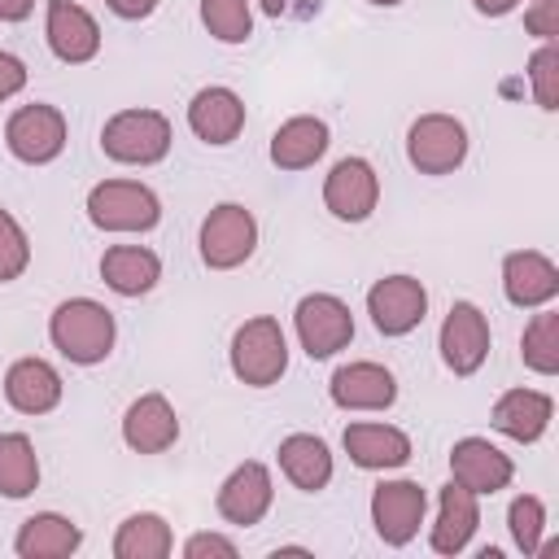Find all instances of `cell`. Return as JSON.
I'll use <instances>...</instances> for the list:
<instances>
[{
    "label": "cell",
    "instance_id": "1",
    "mask_svg": "<svg viewBox=\"0 0 559 559\" xmlns=\"http://www.w3.org/2000/svg\"><path fill=\"white\" fill-rule=\"evenodd\" d=\"M48 336H52V345L61 349V358H70V362H79V367H92V362H105V358H109L118 328H114V314H109L100 301H92V297H70V301H61V306L52 310Z\"/></svg>",
    "mask_w": 559,
    "mask_h": 559
},
{
    "label": "cell",
    "instance_id": "2",
    "mask_svg": "<svg viewBox=\"0 0 559 559\" xmlns=\"http://www.w3.org/2000/svg\"><path fill=\"white\" fill-rule=\"evenodd\" d=\"M100 148L122 166H153L170 153V118L157 109H122L100 127Z\"/></svg>",
    "mask_w": 559,
    "mask_h": 559
},
{
    "label": "cell",
    "instance_id": "3",
    "mask_svg": "<svg viewBox=\"0 0 559 559\" xmlns=\"http://www.w3.org/2000/svg\"><path fill=\"white\" fill-rule=\"evenodd\" d=\"M288 367V341H284V328L280 319L271 314H258V319H245L231 336V371L236 380L253 384V389H266L284 376Z\"/></svg>",
    "mask_w": 559,
    "mask_h": 559
},
{
    "label": "cell",
    "instance_id": "4",
    "mask_svg": "<svg viewBox=\"0 0 559 559\" xmlns=\"http://www.w3.org/2000/svg\"><path fill=\"white\" fill-rule=\"evenodd\" d=\"M87 218L100 231H148L162 218V201L135 179H105L87 192Z\"/></svg>",
    "mask_w": 559,
    "mask_h": 559
},
{
    "label": "cell",
    "instance_id": "5",
    "mask_svg": "<svg viewBox=\"0 0 559 559\" xmlns=\"http://www.w3.org/2000/svg\"><path fill=\"white\" fill-rule=\"evenodd\" d=\"M406 157L419 175H450L467 157V127L450 114H424L406 131Z\"/></svg>",
    "mask_w": 559,
    "mask_h": 559
},
{
    "label": "cell",
    "instance_id": "6",
    "mask_svg": "<svg viewBox=\"0 0 559 559\" xmlns=\"http://www.w3.org/2000/svg\"><path fill=\"white\" fill-rule=\"evenodd\" d=\"M253 245H258V223H253V214L245 205L223 201V205H214L205 214V223H201V262L210 271L240 266L253 253Z\"/></svg>",
    "mask_w": 559,
    "mask_h": 559
},
{
    "label": "cell",
    "instance_id": "7",
    "mask_svg": "<svg viewBox=\"0 0 559 559\" xmlns=\"http://www.w3.org/2000/svg\"><path fill=\"white\" fill-rule=\"evenodd\" d=\"M293 328H297V341L310 358H332L336 349H345L354 341V314L332 293L301 297L297 310H293Z\"/></svg>",
    "mask_w": 559,
    "mask_h": 559
},
{
    "label": "cell",
    "instance_id": "8",
    "mask_svg": "<svg viewBox=\"0 0 559 559\" xmlns=\"http://www.w3.org/2000/svg\"><path fill=\"white\" fill-rule=\"evenodd\" d=\"M4 144L26 166H44V162L61 157V148H66V118H61V109L44 105V100L13 109L9 127H4Z\"/></svg>",
    "mask_w": 559,
    "mask_h": 559
},
{
    "label": "cell",
    "instance_id": "9",
    "mask_svg": "<svg viewBox=\"0 0 559 559\" xmlns=\"http://www.w3.org/2000/svg\"><path fill=\"white\" fill-rule=\"evenodd\" d=\"M367 314H371L376 332L406 336L428 314V288L415 275H384V280H376L367 288Z\"/></svg>",
    "mask_w": 559,
    "mask_h": 559
},
{
    "label": "cell",
    "instance_id": "10",
    "mask_svg": "<svg viewBox=\"0 0 559 559\" xmlns=\"http://www.w3.org/2000/svg\"><path fill=\"white\" fill-rule=\"evenodd\" d=\"M428 511V493L415 480H380L371 489V524L384 546H406Z\"/></svg>",
    "mask_w": 559,
    "mask_h": 559
},
{
    "label": "cell",
    "instance_id": "11",
    "mask_svg": "<svg viewBox=\"0 0 559 559\" xmlns=\"http://www.w3.org/2000/svg\"><path fill=\"white\" fill-rule=\"evenodd\" d=\"M380 201V175L367 157H341L328 179H323V205L341 218V223H362L371 218Z\"/></svg>",
    "mask_w": 559,
    "mask_h": 559
},
{
    "label": "cell",
    "instance_id": "12",
    "mask_svg": "<svg viewBox=\"0 0 559 559\" xmlns=\"http://www.w3.org/2000/svg\"><path fill=\"white\" fill-rule=\"evenodd\" d=\"M441 362L454 371V376H476L485 354H489V319L480 314V306L472 301H454L445 323H441Z\"/></svg>",
    "mask_w": 559,
    "mask_h": 559
},
{
    "label": "cell",
    "instance_id": "13",
    "mask_svg": "<svg viewBox=\"0 0 559 559\" xmlns=\"http://www.w3.org/2000/svg\"><path fill=\"white\" fill-rule=\"evenodd\" d=\"M44 35L57 61L66 66H83L100 52V26L96 17L74 4V0H48V17H44Z\"/></svg>",
    "mask_w": 559,
    "mask_h": 559
},
{
    "label": "cell",
    "instance_id": "14",
    "mask_svg": "<svg viewBox=\"0 0 559 559\" xmlns=\"http://www.w3.org/2000/svg\"><path fill=\"white\" fill-rule=\"evenodd\" d=\"M502 293L520 310H537L559 297V266L537 249H515L502 258Z\"/></svg>",
    "mask_w": 559,
    "mask_h": 559
},
{
    "label": "cell",
    "instance_id": "15",
    "mask_svg": "<svg viewBox=\"0 0 559 559\" xmlns=\"http://www.w3.org/2000/svg\"><path fill=\"white\" fill-rule=\"evenodd\" d=\"M450 476H454L463 489H472V493L480 498V493L507 489L511 476H515V467H511V459H507L493 441H485V437H463V441H454V450H450Z\"/></svg>",
    "mask_w": 559,
    "mask_h": 559
},
{
    "label": "cell",
    "instance_id": "16",
    "mask_svg": "<svg viewBox=\"0 0 559 559\" xmlns=\"http://www.w3.org/2000/svg\"><path fill=\"white\" fill-rule=\"evenodd\" d=\"M271 498H275V485H271L266 463L249 459V463H240V467L218 485V515H223L227 524L249 528V524H258V520L271 511Z\"/></svg>",
    "mask_w": 559,
    "mask_h": 559
},
{
    "label": "cell",
    "instance_id": "17",
    "mask_svg": "<svg viewBox=\"0 0 559 559\" xmlns=\"http://www.w3.org/2000/svg\"><path fill=\"white\" fill-rule=\"evenodd\" d=\"M328 393L341 411H384L397 397V380L380 362H345L332 371Z\"/></svg>",
    "mask_w": 559,
    "mask_h": 559
},
{
    "label": "cell",
    "instance_id": "18",
    "mask_svg": "<svg viewBox=\"0 0 559 559\" xmlns=\"http://www.w3.org/2000/svg\"><path fill=\"white\" fill-rule=\"evenodd\" d=\"M179 437V415L175 406L162 397V393H144L127 406L122 415V441L135 450V454H162L170 450Z\"/></svg>",
    "mask_w": 559,
    "mask_h": 559
},
{
    "label": "cell",
    "instance_id": "19",
    "mask_svg": "<svg viewBox=\"0 0 559 559\" xmlns=\"http://www.w3.org/2000/svg\"><path fill=\"white\" fill-rule=\"evenodd\" d=\"M188 127L205 144H231L245 127V100L231 87L210 83L188 100Z\"/></svg>",
    "mask_w": 559,
    "mask_h": 559
},
{
    "label": "cell",
    "instance_id": "20",
    "mask_svg": "<svg viewBox=\"0 0 559 559\" xmlns=\"http://www.w3.org/2000/svg\"><path fill=\"white\" fill-rule=\"evenodd\" d=\"M550 419H555V402H550V393H542V389H507V393L493 402V415H489V424H493L502 437L520 441V445L537 441V437L550 428Z\"/></svg>",
    "mask_w": 559,
    "mask_h": 559
},
{
    "label": "cell",
    "instance_id": "21",
    "mask_svg": "<svg viewBox=\"0 0 559 559\" xmlns=\"http://www.w3.org/2000/svg\"><path fill=\"white\" fill-rule=\"evenodd\" d=\"M4 397L22 415H48L61 402V376L44 358H17L4 371Z\"/></svg>",
    "mask_w": 559,
    "mask_h": 559
},
{
    "label": "cell",
    "instance_id": "22",
    "mask_svg": "<svg viewBox=\"0 0 559 559\" xmlns=\"http://www.w3.org/2000/svg\"><path fill=\"white\" fill-rule=\"evenodd\" d=\"M341 441H345V454L367 472L402 467L411 459V437L393 424H349Z\"/></svg>",
    "mask_w": 559,
    "mask_h": 559
},
{
    "label": "cell",
    "instance_id": "23",
    "mask_svg": "<svg viewBox=\"0 0 559 559\" xmlns=\"http://www.w3.org/2000/svg\"><path fill=\"white\" fill-rule=\"evenodd\" d=\"M476 524H480L476 493L463 489L459 480H450V485L441 489V498H437V524H432V537H428V542H432L437 555H459V550L472 542Z\"/></svg>",
    "mask_w": 559,
    "mask_h": 559
},
{
    "label": "cell",
    "instance_id": "24",
    "mask_svg": "<svg viewBox=\"0 0 559 559\" xmlns=\"http://www.w3.org/2000/svg\"><path fill=\"white\" fill-rule=\"evenodd\" d=\"M275 459H280V472H284L297 489H306V493H319V489L332 480V450H328L323 437H314V432H293V437H284L280 450H275Z\"/></svg>",
    "mask_w": 559,
    "mask_h": 559
},
{
    "label": "cell",
    "instance_id": "25",
    "mask_svg": "<svg viewBox=\"0 0 559 559\" xmlns=\"http://www.w3.org/2000/svg\"><path fill=\"white\" fill-rule=\"evenodd\" d=\"M79 542H83V533H79L74 520H66L57 511H39V515L22 520V528L13 537V550L22 559H66V555L79 550Z\"/></svg>",
    "mask_w": 559,
    "mask_h": 559
},
{
    "label": "cell",
    "instance_id": "26",
    "mask_svg": "<svg viewBox=\"0 0 559 559\" xmlns=\"http://www.w3.org/2000/svg\"><path fill=\"white\" fill-rule=\"evenodd\" d=\"M323 153H328V122L323 118L301 114V118L280 122V131L271 135V162L280 170H306Z\"/></svg>",
    "mask_w": 559,
    "mask_h": 559
},
{
    "label": "cell",
    "instance_id": "27",
    "mask_svg": "<svg viewBox=\"0 0 559 559\" xmlns=\"http://www.w3.org/2000/svg\"><path fill=\"white\" fill-rule=\"evenodd\" d=\"M100 280L122 297H140L162 280V262L144 245H114L100 253Z\"/></svg>",
    "mask_w": 559,
    "mask_h": 559
},
{
    "label": "cell",
    "instance_id": "28",
    "mask_svg": "<svg viewBox=\"0 0 559 559\" xmlns=\"http://www.w3.org/2000/svg\"><path fill=\"white\" fill-rule=\"evenodd\" d=\"M170 550H175V537H170V524L157 511H135L114 533V555L118 559H166Z\"/></svg>",
    "mask_w": 559,
    "mask_h": 559
},
{
    "label": "cell",
    "instance_id": "29",
    "mask_svg": "<svg viewBox=\"0 0 559 559\" xmlns=\"http://www.w3.org/2000/svg\"><path fill=\"white\" fill-rule=\"evenodd\" d=\"M39 485V459L26 432H0V493L26 498Z\"/></svg>",
    "mask_w": 559,
    "mask_h": 559
},
{
    "label": "cell",
    "instance_id": "30",
    "mask_svg": "<svg viewBox=\"0 0 559 559\" xmlns=\"http://www.w3.org/2000/svg\"><path fill=\"white\" fill-rule=\"evenodd\" d=\"M520 358L537 376H555L559 371V314L555 310L537 306V314L528 319V328L520 336Z\"/></svg>",
    "mask_w": 559,
    "mask_h": 559
},
{
    "label": "cell",
    "instance_id": "31",
    "mask_svg": "<svg viewBox=\"0 0 559 559\" xmlns=\"http://www.w3.org/2000/svg\"><path fill=\"white\" fill-rule=\"evenodd\" d=\"M201 22L218 44H245L253 35L249 0H201Z\"/></svg>",
    "mask_w": 559,
    "mask_h": 559
},
{
    "label": "cell",
    "instance_id": "32",
    "mask_svg": "<svg viewBox=\"0 0 559 559\" xmlns=\"http://www.w3.org/2000/svg\"><path fill=\"white\" fill-rule=\"evenodd\" d=\"M507 524H511V542L524 550V555H537L542 550V528H546V507L542 498L533 493H520L507 511Z\"/></svg>",
    "mask_w": 559,
    "mask_h": 559
},
{
    "label": "cell",
    "instance_id": "33",
    "mask_svg": "<svg viewBox=\"0 0 559 559\" xmlns=\"http://www.w3.org/2000/svg\"><path fill=\"white\" fill-rule=\"evenodd\" d=\"M31 266V240L22 231V223L0 205V284L17 280Z\"/></svg>",
    "mask_w": 559,
    "mask_h": 559
},
{
    "label": "cell",
    "instance_id": "34",
    "mask_svg": "<svg viewBox=\"0 0 559 559\" xmlns=\"http://www.w3.org/2000/svg\"><path fill=\"white\" fill-rule=\"evenodd\" d=\"M528 79H533L537 105L559 109V48H555V39H542V48L528 57Z\"/></svg>",
    "mask_w": 559,
    "mask_h": 559
},
{
    "label": "cell",
    "instance_id": "35",
    "mask_svg": "<svg viewBox=\"0 0 559 559\" xmlns=\"http://www.w3.org/2000/svg\"><path fill=\"white\" fill-rule=\"evenodd\" d=\"M524 31L537 35V39H555L559 35V0H537L524 13Z\"/></svg>",
    "mask_w": 559,
    "mask_h": 559
},
{
    "label": "cell",
    "instance_id": "36",
    "mask_svg": "<svg viewBox=\"0 0 559 559\" xmlns=\"http://www.w3.org/2000/svg\"><path fill=\"white\" fill-rule=\"evenodd\" d=\"M183 555L188 559H205V555H223V559H236V542L223 537V533H192L183 542Z\"/></svg>",
    "mask_w": 559,
    "mask_h": 559
},
{
    "label": "cell",
    "instance_id": "37",
    "mask_svg": "<svg viewBox=\"0 0 559 559\" xmlns=\"http://www.w3.org/2000/svg\"><path fill=\"white\" fill-rule=\"evenodd\" d=\"M22 87H26V66L13 52H0V100L17 96Z\"/></svg>",
    "mask_w": 559,
    "mask_h": 559
},
{
    "label": "cell",
    "instance_id": "38",
    "mask_svg": "<svg viewBox=\"0 0 559 559\" xmlns=\"http://www.w3.org/2000/svg\"><path fill=\"white\" fill-rule=\"evenodd\" d=\"M118 17H127V22H140V17H148L153 9H157V0H105Z\"/></svg>",
    "mask_w": 559,
    "mask_h": 559
},
{
    "label": "cell",
    "instance_id": "39",
    "mask_svg": "<svg viewBox=\"0 0 559 559\" xmlns=\"http://www.w3.org/2000/svg\"><path fill=\"white\" fill-rule=\"evenodd\" d=\"M31 9H35V0H0V22H22V17H31Z\"/></svg>",
    "mask_w": 559,
    "mask_h": 559
},
{
    "label": "cell",
    "instance_id": "40",
    "mask_svg": "<svg viewBox=\"0 0 559 559\" xmlns=\"http://www.w3.org/2000/svg\"><path fill=\"white\" fill-rule=\"evenodd\" d=\"M476 4V13H485V17H502V13H511L520 0H472Z\"/></svg>",
    "mask_w": 559,
    "mask_h": 559
},
{
    "label": "cell",
    "instance_id": "41",
    "mask_svg": "<svg viewBox=\"0 0 559 559\" xmlns=\"http://www.w3.org/2000/svg\"><path fill=\"white\" fill-rule=\"evenodd\" d=\"M258 4H262V13H266V17H280V13L288 9V0H258Z\"/></svg>",
    "mask_w": 559,
    "mask_h": 559
},
{
    "label": "cell",
    "instance_id": "42",
    "mask_svg": "<svg viewBox=\"0 0 559 559\" xmlns=\"http://www.w3.org/2000/svg\"><path fill=\"white\" fill-rule=\"evenodd\" d=\"M371 4H384L389 9V4H402V0H371Z\"/></svg>",
    "mask_w": 559,
    "mask_h": 559
}]
</instances>
